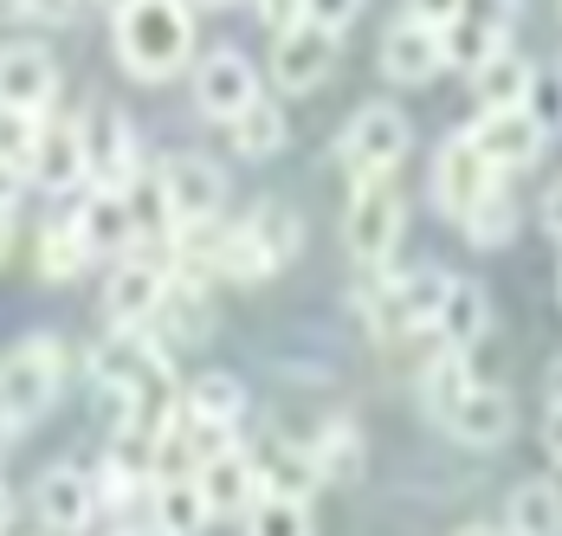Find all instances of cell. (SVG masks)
<instances>
[{
	"label": "cell",
	"mask_w": 562,
	"mask_h": 536,
	"mask_svg": "<svg viewBox=\"0 0 562 536\" xmlns=\"http://www.w3.org/2000/svg\"><path fill=\"white\" fill-rule=\"evenodd\" d=\"M194 58V13L188 0H136L116 13V65L143 85H162Z\"/></svg>",
	"instance_id": "6da1fadb"
},
{
	"label": "cell",
	"mask_w": 562,
	"mask_h": 536,
	"mask_svg": "<svg viewBox=\"0 0 562 536\" xmlns=\"http://www.w3.org/2000/svg\"><path fill=\"white\" fill-rule=\"evenodd\" d=\"M65 388V343L58 336H20L0 356V427H33Z\"/></svg>",
	"instance_id": "7a4b0ae2"
},
{
	"label": "cell",
	"mask_w": 562,
	"mask_h": 536,
	"mask_svg": "<svg viewBox=\"0 0 562 536\" xmlns=\"http://www.w3.org/2000/svg\"><path fill=\"white\" fill-rule=\"evenodd\" d=\"M447 271L440 266H414L394 271V278H369L362 284V311L375 323V336H414V330H434V311L447 298Z\"/></svg>",
	"instance_id": "3957f363"
},
{
	"label": "cell",
	"mask_w": 562,
	"mask_h": 536,
	"mask_svg": "<svg viewBox=\"0 0 562 536\" xmlns=\"http://www.w3.org/2000/svg\"><path fill=\"white\" fill-rule=\"evenodd\" d=\"M401 226H407V201H401L394 175L356 181V194H349V214H342V239H349L356 266H389L394 246H401Z\"/></svg>",
	"instance_id": "277c9868"
},
{
	"label": "cell",
	"mask_w": 562,
	"mask_h": 536,
	"mask_svg": "<svg viewBox=\"0 0 562 536\" xmlns=\"http://www.w3.org/2000/svg\"><path fill=\"white\" fill-rule=\"evenodd\" d=\"M407 136H414V123L401 116L394 104H362L349 116V130H342V168H349V181H375V175H394L401 156H407Z\"/></svg>",
	"instance_id": "5b68a950"
},
{
	"label": "cell",
	"mask_w": 562,
	"mask_h": 536,
	"mask_svg": "<svg viewBox=\"0 0 562 536\" xmlns=\"http://www.w3.org/2000/svg\"><path fill=\"white\" fill-rule=\"evenodd\" d=\"M78 136H85V175H91V188H130L136 175H143V156H136V130H130V116L116 104H91L78 116Z\"/></svg>",
	"instance_id": "8992f818"
},
{
	"label": "cell",
	"mask_w": 562,
	"mask_h": 536,
	"mask_svg": "<svg viewBox=\"0 0 562 536\" xmlns=\"http://www.w3.org/2000/svg\"><path fill=\"white\" fill-rule=\"evenodd\" d=\"M175 271L162 259H149V253H130V259H116L111 278H104V317L116 330H149L156 311H162V298H169Z\"/></svg>",
	"instance_id": "52a82bcc"
},
{
	"label": "cell",
	"mask_w": 562,
	"mask_h": 536,
	"mask_svg": "<svg viewBox=\"0 0 562 536\" xmlns=\"http://www.w3.org/2000/svg\"><path fill=\"white\" fill-rule=\"evenodd\" d=\"M156 181H162V194H169L175 226H207L226 201V168L214 156H194V149L169 156L156 168Z\"/></svg>",
	"instance_id": "ba28073f"
},
{
	"label": "cell",
	"mask_w": 562,
	"mask_h": 536,
	"mask_svg": "<svg viewBox=\"0 0 562 536\" xmlns=\"http://www.w3.org/2000/svg\"><path fill=\"white\" fill-rule=\"evenodd\" d=\"M440 427L459 446H472V453H498L510 433H517V401H510L505 388H492V381H472L447 414H440Z\"/></svg>",
	"instance_id": "9c48e42d"
},
{
	"label": "cell",
	"mask_w": 562,
	"mask_h": 536,
	"mask_svg": "<svg viewBox=\"0 0 562 536\" xmlns=\"http://www.w3.org/2000/svg\"><path fill=\"white\" fill-rule=\"evenodd\" d=\"M58 98V65L40 40H13L0 46V110H26V116H46Z\"/></svg>",
	"instance_id": "30bf717a"
},
{
	"label": "cell",
	"mask_w": 562,
	"mask_h": 536,
	"mask_svg": "<svg viewBox=\"0 0 562 536\" xmlns=\"http://www.w3.org/2000/svg\"><path fill=\"white\" fill-rule=\"evenodd\" d=\"M252 98H266V91H259V71H252V58L246 53L221 46V53H207L201 65H194V104H201V116L233 123Z\"/></svg>",
	"instance_id": "8fae6325"
},
{
	"label": "cell",
	"mask_w": 562,
	"mask_h": 536,
	"mask_svg": "<svg viewBox=\"0 0 562 536\" xmlns=\"http://www.w3.org/2000/svg\"><path fill=\"white\" fill-rule=\"evenodd\" d=\"M498 181H505V175L479 156V143H472L465 130H459V136H447V149L434 156V201H440V214H452V220L465 214L479 194H492Z\"/></svg>",
	"instance_id": "7c38bea8"
},
{
	"label": "cell",
	"mask_w": 562,
	"mask_h": 536,
	"mask_svg": "<svg viewBox=\"0 0 562 536\" xmlns=\"http://www.w3.org/2000/svg\"><path fill=\"white\" fill-rule=\"evenodd\" d=\"M330 65H337V40L330 33H317V26H284L272 33V85L291 91V98H304V91H317L324 78H330Z\"/></svg>",
	"instance_id": "4fadbf2b"
},
{
	"label": "cell",
	"mask_w": 562,
	"mask_h": 536,
	"mask_svg": "<svg viewBox=\"0 0 562 536\" xmlns=\"http://www.w3.org/2000/svg\"><path fill=\"white\" fill-rule=\"evenodd\" d=\"M33 511H40V524L53 536H78V531H91V517H98V484L85 479L78 466H46L40 484H33Z\"/></svg>",
	"instance_id": "5bb4252c"
},
{
	"label": "cell",
	"mask_w": 562,
	"mask_h": 536,
	"mask_svg": "<svg viewBox=\"0 0 562 536\" xmlns=\"http://www.w3.org/2000/svg\"><path fill=\"white\" fill-rule=\"evenodd\" d=\"M465 136L479 143V156L492 161L498 175H510V168H530V161L543 156V130L524 116V110H479L472 123H465Z\"/></svg>",
	"instance_id": "9a60e30c"
},
{
	"label": "cell",
	"mask_w": 562,
	"mask_h": 536,
	"mask_svg": "<svg viewBox=\"0 0 562 536\" xmlns=\"http://www.w3.org/2000/svg\"><path fill=\"white\" fill-rule=\"evenodd\" d=\"M440 65H447L440 26H427V20H407V13H401L389 33H382V78H389V85H427Z\"/></svg>",
	"instance_id": "2e32d148"
},
{
	"label": "cell",
	"mask_w": 562,
	"mask_h": 536,
	"mask_svg": "<svg viewBox=\"0 0 562 536\" xmlns=\"http://www.w3.org/2000/svg\"><path fill=\"white\" fill-rule=\"evenodd\" d=\"M194 484H201V498H207L214 517H239V511H252V498L266 491V484H259V459L239 453V446H221L214 459H201V466H194Z\"/></svg>",
	"instance_id": "e0dca14e"
},
{
	"label": "cell",
	"mask_w": 562,
	"mask_h": 536,
	"mask_svg": "<svg viewBox=\"0 0 562 536\" xmlns=\"http://www.w3.org/2000/svg\"><path fill=\"white\" fill-rule=\"evenodd\" d=\"M71 226H78V239H85L91 259H98V253H116V259L136 253V220H130V201H123L116 188H85Z\"/></svg>",
	"instance_id": "ac0fdd59"
},
{
	"label": "cell",
	"mask_w": 562,
	"mask_h": 536,
	"mask_svg": "<svg viewBox=\"0 0 562 536\" xmlns=\"http://www.w3.org/2000/svg\"><path fill=\"white\" fill-rule=\"evenodd\" d=\"M26 181H33V188H46V194L91 188V175H85V136H78V116H71V123H40V149H33Z\"/></svg>",
	"instance_id": "d6986e66"
},
{
	"label": "cell",
	"mask_w": 562,
	"mask_h": 536,
	"mask_svg": "<svg viewBox=\"0 0 562 536\" xmlns=\"http://www.w3.org/2000/svg\"><path fill=\"white\" fill-rule=\"evenodd\" d=\"M485 330H492V298H485V284H479V278H452L447 298H440V311H434L440 349H465V356H472V343H485Z\"/></svg>",
	"instance_id": "ffe728a7"
},
{
	"label": "cell",
	"mask_w": 562,
	"mask_h": 536,
	"mask_svg": "<svg viewBox=\"0 0 562 536\" xmlns=\"http://www.w3.org/2000/svg\"><path fill=\"white\" fill-rule=\"evenodd\" d=\"M149 517H156V536H201L207 524H214V511H207V498H201L194 472L149 484Z\"/></svg>",
	"instance_id": "44dd1931"
},
{
	"label": "cell",
	"mask_w": 562,
	"mask_h": 536,
	"mask_svg": "<svg viewBox=\"0 0 562 536\" xmlns=\"http://www.w3.org/2000/svg\"><path fill=\"white\" fill-rule=\"evenodd\" d=\"M304 459H311V472L324 484H356L362 479V433H356V421H324L317 427V439L304 446Z\"/></svg>",
	"instance_id": "7402d4cb"
},
{
	"label": "cell",
	"mask_w": 562,
	"mask_h": 536,
	"mask_svg": "<svg viewBox=\"0 0 562 536\" xmlns=\"http://www.w3.org/2000/svg\"><path fill=\"white\" fill-rule=\"evenodd\" d=\"M181 414H188L194 427L233 433L239 421H246V388H239V376H201V381H188Z\"/></svg>",
	"instance_id": "603a6c76"
},
{
	"label": "cell",
	"mask_w": 562,
	"mask_h": 536,
	"mask_svg": "<svg viewBox=\"0 0 562 536\" xmlns=\"http://www.w3.org/2000/svg\"><path fill=\"white\" fill-rule=\"evenodd\" d=\"M505 536H562V491L550 479H524L505 504Z\"/></svg>",
	"instance_id": "cb8c5ba5"
},
{
	"label": "cell",
	"mask_w": 562,
	"mask_h": 536,
	"mask_svg": "<svg viewBox=\"0 0 562 536\" xmlns=\"http://www.w3.org/2000/svg\"><path fill=\"white\" fill-rule=\"evenodd\" d=\"M517 220H524V214H517V194L498 181L492 194H479V201L459 214V233H465L479 253H498V246H510V239H517Z\"/></svg>",
	"instance_id": "d4e9b609"
},
{
	"label": "cell",
	"mask_w": 562,
	"mask_h": 536,
	"mask_svg": "<svg viewBox=\"0 0 562 536\" xmlns=\"http://www.w3.org/2000/svg\"><path fill=\"white\" fill-rule=\"evenodd\" d=\"M530 78H537V65L524 53H498L492 65H479L472 71V91H479V110H524V98H530Z\"/></svg>",
	"instance_id": "484cf974"
},
{
	"label": "cell",
	"mask_w": 562,
	"mask_h": 536,
	"mask_svg": "<svg viewBox=\"0 0 562 536\" xmlns=\"http://www.w3.org/2000/svg\"><path fill=\"white\" fill-rule=\"evenodd\" d=\"M226 130H233V149H239L246 161L279 156V149H284V110H279V98H252V104L226 123Z\"/></svg>",
	"instance_id": "4316f807"
},
{
	"label": "cell",
	"mask_w": 562,
	"mask_h": 536,
	"mask_svg": "<svg viewBox=\"0 0 562 536\" xmlns=\"http://www.w3.org/2000/svg\"><path fill=\"white\" fill-rule=\"evenodd\" d=\"M440 46H447L452 71H465V78H472L479 65H492V58L505 53L510 40L498 33V26H485V20H465V13H459L452 26H440Z\"/></svg>",
	"instance_id": "83f0119b"
},
{
	"label": "cell",
	"mask_w": 562,
	"mask_h": 536,
	"mask_svg": "<svg viewBox=\"0 0 562 536\" xmlns=\"http://www.w3.org/2000/svg\"><path fill=\"white\" fill-rule=\"evenodd\" d=\"M156 323L169 330V343H201V336H207V323H214L207 291H201L194 278H175L169 298H162V311H156Z\"/></svg>",
	"instance_id": "f1b7e54d"
},
{
	"label": "cell",
	"mask_w": 562,
	"mask_h": 536,
	"mask_svg": "<svg viewBox=\"0 0 562 536\" xmlns=\"http://www.w3.org/2000/svg\"><path fill=\"white\" fill-rule=\"evenodd\" d=\"M246 233L259 239V253H266L272 266H284V259H297V239H304V220L291 214V208H279V201H259V208L246 214Z\"/></svg>",
	"instance_id": "f546056e"
},
{
	"label": "cell",
	"mask_w": 562,
	"mask_h": 536,
	"mask_svg": "<svg viewBox=\"0 0 562 536\" xmlns=\"http://www.w3.org/2000/svg\"><path fill=\"white\" fill-rule=\"evenodd\" d=\"M246 536H311V504L291 491H259L246 511Z\"/></svg>",
	"instance_id": "4dcf8cb0"
},
{
	"label": "cell",
	"mask_w": 562,
	"mask_h": 536,
	"mask_svg": "<svg viewBox=\"0 0 562 536\" xmlns=\"http://www.w3.org/2000/svg\"><path fill=\"white\" fill-rule=\"evenodd\" d=\"M123 201H130V220H136V246L143 239H175V214H169V194H162V181L156 175H136L130 188H123Z\"/></svg>",
	"instance_id": "1f68e13d"
},
{
	"label": "cell",
	"mask_w": 562,
	"mask_h": 536,
	"mask_svg": "<svg viewBox=\"0 0 562 536\" xmlns=\"http://www.w3.org/2000/svg\"><path fill=\"white\" fill-rule=\"evenodd\" d=\"M465 388H472V362H465V349H434L427 369H420V394H427V407L447 414Z\"/></svg>",
	"instance_id": "d6a6232c"
},
{
	"label": "cell",
	"mask_w": 562,
	"mask_h": 536,
	"mask_svg": "<svg viewBox=\"0 0 562 536\" xmlns=\"http://www.w3.org/2000/svg\"><path fill=\"white\" fill-rule=\"evenodd\" d=\"M85 266H91V253H85L78 226H71V220H53V226L40 233V271H46V278H78Z\"/></svg>",
	"instance_id": "836d02e7"
},
{
	"label": "cell",
	"mask_w": 562,
	"mask_h": 536,
	"mask_svg": "<svg viewBox=\"0 0 562 536\" xmlns=\"http://www.w3.org/2000/svg\"><path fill=\"white\" fill-rule=\"evenodd\" d=\"M40 123L46 116H26V110H0V175H26L33 149H40Z\"/></svg>",
	"instance_id": "e575fe53"
},
{
	"label": "cell",
	"mask_w": 562,
	"mask_h": 536,
	"mask_svg": "<svg viewBox=\"0 0 562 536\" xmlns=\"http://www.w3.org/2000/svg\"><path fill=\"white\" fill-rule=\"evenodd\" d=\"M524 116H530L543 136H557V130H562V71H537V78H530Z\"/></svg>",
	"instance_id": "d590c367"
},
{
	"label": "cell",
	"mask_w": 562,
	"mask_h": 536,
	"mask_svg": "<svg viewBox=\"0 0 562 536\" xmlns=\"http://www.w3.org/2000/svg\"><path fill=\"white\" fill-rule=\"evenodd\" d=\"M362 7H369V0H297V20L337 40L342 26H356V13H362Z\"/></svg>",
	"instance_id": "8d00e7d4"
},
{
	"label": "cell",
	"mask_w": 562,
	"mask_h": 536,
	"mask_svg": "<svg viewBox=\"0 0 562 536\" xmlns=\"http://www.w3.org/2000/svg\"><path fill=\"white\" fill-rule=\"evenodd\" d=\"M465 13V0H407V20H427V26H452Z\"/></svg>",
	"instance_id": "74e56055"
},
{
	"label": "cell",
	"mask_w": 562,
	"mask_h": 536,
	"mask_svg": "<svg viewBox=\"0 0 562 536\" xmlns=\"http://www.w3.org/2000/svg\"><path fill=\"white\" fill-rule=\"evenodd\" d=\"M510 13H517V0H465V20H485L498 33H510Z\"/></svg>",
	"instance_id": "f35d334b"
},
{
	"label": "cell",
	"mask_w": 562,
	"mask_h": 536,
	"mask_svg": "<svg viewBox=\"0 0 562 536\" xmlns=\"http://www.w3.org/2000/svg\"><path fill=\"white\" fill-rule=\"evenodd\" d=\"M259 7V20L272 26V33H284V26H297V0H252Z\"/></svg>",
	"instance_id": "ab89813d"
},
{
	"label": "cell",
	"mask_w": 562,
	"mask_h": 536,
	"mask_svg": "<svg viewBox=\"0 0 562 536\" xmlns=\"http://www.w3.org/2000/svg\"><path fill=\"white\" fill-rule=\"evenodd\" d=\"M543 233L562 239V181H550V194H543Z\"/></svg>",
	"instance_id": "60d3db41"
},
{
	"label": "cell",
	"mask_w": 562,
	"mask_h": 536,
	"mask_svg": "<svg viewBox=\"0 0 562 536\" xmlns=\"http://www.w3.org/2000/svg\"><path fill=\"white\" fill-rule=\"evenodd\" d=\"M543 446H550V459H562V401L543 407Z\"/></svg>",
	"instance_id": "b9f144b4"
},
{
	"label": "cell",
	"mask_w": 562,
	"mask_h": 536,
	"mask_svg": "<svg viewBox=\"0 0 562 536\" xmlns=\"http://www.w3.org/2000/svg\"><path fill=\"white\" fill-rule=\"evenodd\" d=\"M78 0H20V13H33V20H65Z\"/></svg>",
	"instance_id": "7bdbcfd3"
},
{
	"label": "cell",
	"mask_w": 562,
	"mask_h": 536,
	"mask_svg": "<svg viewBox=\"0 0 562 536\" xmlns=\"http://www.w3.org/2000/svg\"><path fill=\"white\" fill-rule=\"evenodd\" d=\"M13 233H20V214H13V201L0 194V259L13 253Z\"/></svg>",
	"instance_id": "ee69618b"
},
{
	"label": "cell",
	"mask_w": 562,
	"mask_h": 536,
	"mask_svg": "<svg viewBox=\"0 0 562 536\" xmlns=\"http://www.w3.org/2000/svg\"><path fill=\"white\" fill-rule=\"evenodd\" d=\"M550 401H562V356L550 362Z\"/></svg>",
	"instance_id": "f6af8a7d"
},
{
	"label": "cell",
	"mask_w": 562,
	"mask_h": 536,
	"mask_svg": "<svg viewBox=\"0 0 562 536\" xmlns=\"http://www.w3.org/2000/svg\"><path fill=\"white\" fill-rule=\"evenodd\" d=\"M7 517H13V504H7V484H0V536H7Z\"/></svg>",
	"instance_id": "bcb514c9"
},
{
	"label": "cell",
	"mask_w": 562,
	"mask_h": 536,
	"mask_svg": "<svg viewBox=\"0 0 562 536\" xmlns=\"http://www.w3.org/2000/svg\"><path fill=\"white\" fill-rule=\"evenodd\" d=\"M459 536H505V531H492V524H465Z\"/></svg>",
	"instance_id": "7dc6e473"
},
{
	"label": "cell",
	"mask_w": 562,
	"mask_h": 536,
	"mask_svg": "<svg viewBox=\"0 0 562 536\" xmlns=\"http://www.w3.org/2000/svg\"><path fill=\"white\" fill-rule=\"evenodd\" d=\"M104 7H111V20H116V13H123V7H136V0H104Z\"/></svg>",
	"instance_id": "c3c4849f"
},
{
	"label": "cell",
	"mask_w": 562,
	"mask_h": 536,
	"mask_svg": "<svg viewBox=\"0 0 562 536\" xmlns=\"http://www.w3.org/2000/svg\"><path fill=\"white\" fill-rule=\"evenodd\" d=\"M557 298H562V266H557Z\"/></svg>",
	"instance_id": "681fc988"
},
{
	"label": "cell",
	"mask_w": 562,
	"mask_h": 536,
	"mask_svg": "<svg viewBox=\"0 0 562 536\" xmlns=\"http://www.w3.org/2000/svg\"><path fill=\"white\" fill-rule=\"evenodd\" d=\"M207 7H226V0H207Z\"/></svg>",
	"instance_id": "f907efd6"
},
{
	"label": "cell",
	"mask_w": 562,
	"mask_h": 536,
	"mask_svg": "<svg viewBox=\"0 0 562 536\" xmlns=\"http://www.w3.org/2000/svg\"><path fill=\"white\" fill-rule=\"evenodd\" d=\"M557 7H562V0H557Z\"/></svg>",
	"instance_id": "816d5d0a"
}]
</instances>
